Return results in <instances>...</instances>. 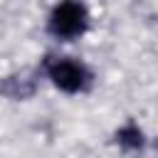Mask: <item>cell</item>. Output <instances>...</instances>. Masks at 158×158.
Returning a JSON list of instances; mask_svg holds the SVG:
<instances>
[{"mask_svg": "<svg viewBox=\"0 0 158 158\" xmlns=\"http://www.w3.org/2000/svg\"><path fill=\"white\" fill-rule=\"evenodd\" d=\"M89 25V10L86 5L81 2H62L52 10L49 15V32L59 40H72V37H79Z\"/></svg>", "mask_w": 158, "mask_h": 158, "instance_id": "6da1fadb", "label": "cell"}, {"mask_svg": "<svg viewBox=\"0 0 158 158\" xmlns=\"http://www.w3.org/2000/svg\"><path fill=\"white\" fill-rule=\"evenodd\" d=\"M116 141H118V146H123V148H128V151H138V148H143V131L136 126V123H126L123 128H118L116 131Z\"/></svg>", "mask_w": 158, "mask_h": 158, "instance_id": "277c9868", "label": "cell"}, {"mask_svg": "<svg viewBox=\"0 0 158 158\" xmlns=\"http://www.w3.org/2000/svg\"><path fill=\"white\" fill-rule=\"evenodd\" d=\"M47 74L52 79L54 86H59L62 91L67 94H77V91H84L89 86V69L74 59H54V62H47Z\"/></svg>", "mask_w": 158, "mask_h": 158, "instance_id": "7a4b0ae2", "label": "cell"}, {"mask_svg": "<svg viewBox=\"0 0 158 158\" xmlns=\"http://www.w3.org/2000/svg\"><path fill=\"white\" fill-rule=\"evenodd\" d=\"M37 91V79L32 72H17V74H7L0 79V94L15 101L30 99Z\"/></svg>", "mask_w": 158, "mask_h": 158, "instance_id": "3957f363", "label": "cell"}]
</instances>
